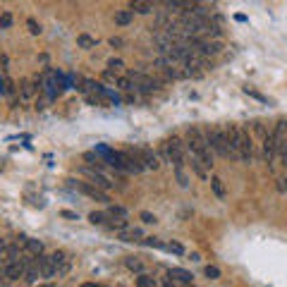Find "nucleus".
Masks as SVG:
<instances>
[{
	"label": "nucleus",
	"instance_id": "1",
	"mask_svg": "<svg viewBox=\"0 0 287 287\" xmlns=\"http://www.w3.org/2000/svg\"><path fill=\"white\" fill-rule=\"evenodd\" d=\"M187 148H189V153L199 155L206 168L213 165V148H211V144H208V137H206L199 127H189V129H187Z\"/></svg>",
	"mask_w": 287,
	"mask_h": 287
},
{
	"label": "nucleus",
	"instance_id": "2",
	"mask_svg": "<svg viewBox=\"0 0 287 287\" xmlns=\"http://www.w3.org/2000/svg\"><path fill=\"white\" fill-rule=\"evenodd\" d=\"M206 137H208L211 148H213L218 155H223V158H230V144H227L225 127H213V129H208V132H206Z\"/></svg>",
	"mask_w": 287,
	"mask_h": 287
},
{
	"label": "nucleus",
	"instance_id": "3",
	"mask_svg": "<svg viewBox=\"0 0 287 287\" xmlns=\"http://www.w3.org/2000/svg\"><path fill=\"white\" fill-rule=\"evenodd\" d=\"M163 148H165V158L175 165V170H182L185 168V144L177 137H172V139H168L163 144Z\"/></svg>",
	"mask_w": 287,
	"mask_h": 287
},
{
	"label": "nucleus",
	"instance_id": "4",
	"mask_svg": "<svg viewBox=\"0 0 287 287\" xmlns=\"http://www.w3.org/2000/svg\"><path fill=\"white\" fill-rule=\"evenodd\" d=\"M127 77L132 79V84L137 91L141 93H153L158 89V82L153 77H148V74H141V72H127Z\"/></svg>",
	"mask_w": 287,
	"mask_h": 287
},
{
	"label": "nucleus",
	"instance_id": "5",
	"mask_svg": "<svg viewBox=\"0 0 287 287\" xmlns=\"http://www.w3.org/2000/svg\"><path fill=\"white\" fill-rule=\"evenodd\" d=\"M120 155H122V165L127 172H134V175H139V172H144L146 168H144V163H141V155L139 151H132V148H127V151H120Z\"/></svg>",
	"mask_w": 287,
	"mask_h": 287
},
{
	"label": "nucleus",
	"instance_id": "6",
	"mask_svg": "<svg viewBox=\"0 0 287 287\" xmlns=\"http://www.w3.org/2000/svg\"><path fill=\"white\" fill-rule=\"evenodd\" d=\"M72 185L77 187L84 196H89V199H96V201H101V203H110V196L103 192L101 187L91 185V182H72Z\"/></svg>",
	"mask_w": 287,
	"mask_h": 287
},
{
	"label": "nucleus",
	"instance_id": "7",
	"mask_svg": "<svg viewBox=\"0 0 287 287\" xmlns=\"http://www.w3.org/2000/svg\"><path fill=\"white\" fill-rule=\"evenodd\" d=\"M194 48L203 55V58H211V55H218L220 50H223V43H220L218 39H196Z\"/></svg>",
	"mask_w": 287,
	"mask_h": 287
},
{
	"label": "nucleus",
	"instance_id": "8",
	"mask_svg": "<svg viewBox=\"0 0 287 287\" xmlns=\"http://www.w3.org/2000/svg\"><path fill=\"white\" fill-rule=\"evenodd\" d=\"M50 258H53L55 275H58V278H60V275H65V273H70L72 261H70V256H67L65 251H53V254H50Z\"/></svg>",
	"mask_w": 287,
	"mask_h": 287
},
{
	"label": "nucleus",
	"instance_id": "9",
	"mask_svg": "<svg viewBox=\"0 0 287 287\" xmlns=\"http://www.w3.org/2000/svg\"><path fill=\"white\" fill-rule=\"evenodd\" d=\"M275 153H278V141H275L273 132L264 134V161H266V163H273Z\"/></svg>",
	"mask_w": 287,
	"mask_h": 287
},
{
	"label": "nucleus",
	"instance_id": "10",
	"mask_svg": "<svg viewBox=\"0 0 287 287\" xmlns=\"http://www.w3.org/2000/svg\"><path fill=\"white\" fill-rule=\"evenodd\" d=\"M3 273H5V280H19L24 278V266L22 261H12V264H5V268H3Z\"/></svg>",
	"mask_w": 287,
	"mask_h": 287
},
{
	"label": "nucleus",
	"instance_id": "11",
	"mask_svg": "<svg viewBox=\"0 0 287 287\" xmlns=\"http://www.w3.org/2000/svg\"><path fill=\"white\" fill-rule=\"evenodd\" d=\"M139 155H141V163H144V168H146V170H158V168H161V163H158V155H155L151 148H141Z\"/></svg>",
	"mask_w": 287,
	"mask_h": 287
},
{
	"label": "nucleus",
	"instance_id": "12",
	"mask_svg": "<svg viewBox=\"0 0 287 287\" xmlns=\"http://www.w3.org/2000/svg\"><path fill=\"white\" fill-rule=\"evenodd\" d=\"M129 10L137 15H151L153 12V0H129Z\"/></svg>",
	"mask_w": 287,
	"mask_h": 287
},
{
	"label": "nucleus",
	"instance_id": "13",
	"mask_svg": "<svg viewBox=\"0 0 287 287\" xmlns=\"http://www.w3.org/2000/svg\"><path fill=\"white\" fill-rule=\"evenodd\" d=\"M39 271H41V278H55V266H53V258L50 256H39Z\"/></svg>",
	"mask_w": 287,
	"mask_h": 287
},
{
	"label": "nucleus",
	"instance_id": "14",
	"mask_svg": "<svg viewBox=\"0 0 287 287\" xmlns=\"http://www.w3.org/2000/svg\"><path fill=\"white\" fill-rule=\"evenodd\" d=\"M86 175H89V179H91V185L101 187L103 192H106V189H110V187H113V182H110V179L106 177V175H101V172H98V170H86Z\"/></svg>",
	"mask_w": 287,
	"mask_h": 287
},
{
	"label": "nucleus",
	"instance_id": "15",
	"mask_svg": "<svg viewBox=\"0 0 287 287\" xmlns=\"http://www.w3.org/2000/svg\"><path fill=\"white\" fill-rule=\"evenodd\" d=\"M168 278L177 280V282H182V285H189L194 275H192L189 271H185V268H170V271H168Z\"/></svg>",
	"mask_w": 287,
	"mask_h": 287
},
{
	"label": "nucleus",
	"instance_id": "16",
	"mask_svg": "<svg viewBox=\"0 0 287 287\" xmlns=\"http://www.w3.org/2000/svg\"><path fill=\"white\" fill-rule=\"evenodd\" d=\"M117 237L122 242H129V244L132 242H141V230H137V227H124V230L117 232Z\"/></svg>",
	"mask_w": 287,
	"mask_h": 287
},
{
	"label": "nucleus",
	"instance_id": "17",
	"mask_svg": "<svg viewBox=\"0 0 287 287\" xmlns=\"http://www.w3.org/2000/svg\"><path fill=\"white\" fill-rule=\"evenodd\" d=\"M273 137H275V141H278V146L285 144L287 141V120H278L275 129H273Z\"/></svg>",
	"mask_w": 287,
	"mask_h": 287
},
{
	"label": "nucleus",
	"instance_id": "18",
	"mask_svg": "<svg viewBox=\"0 0 287 287\" xmlns=\"http://www.w3.org/2000/svg\"><path fill=\"white\" fill-rule=\"evenodd\" d=\"M132 19H134L132 10H120V12H115V24H120V27H127Z\"/></svg>",
	"mask_w": 287,
	"mask_h": 287
},
{
	"label": "nucleus",
	"instance_id": "19",
	"mask_svg": "<svg viewBox=\"0 0 287 287\" xmlns=\"http://www.w3.org/2000/svg\"><path fill=\"white\" fill-rule=\"evenodd\" d=\"M192 170H194L201 179H206V165H203L201 158H199V155H194V153H192Z\"/></svg>",
	"mask_w": 287,
	"mask_h": 287
},
{
	"label": "nucleus",
	"instance_id": "20",
	"mask_svg": "<svg viewBox=\"0 0 287 287\" xmlns=\"http://www.w3.org/2000/svg\"><path fill=\"white\" fill-rule=\"evenodd\" d=\"M211 187H213V192H216L218 199H225V185H223V179L211 177Z\"/></svg>",
	"mask_w": 287,
	"mask_h": 287
},
{
	"label": "nucleus",
	"instance_id": "21",
	"mask_svg": "<svg viewBox=\"0 0 287 287\" xmlns=\"http://www.w3.org/2000/svg\"><path fill=\"white\" fill-rule=\"evenodd\" d=\"M77 43H79V48H86V50L96 48V39H93V36H89V34H79Z\"/></svg>",
	"mask_w": 287,
	"mask_h": 287
},
{
	"label": "nucleus",
	"instance_id": "22",
	"mask_svg": "<svg viewBox=\"0 0 287 287\" xmlns=\"http://www.w3.org/2000/svg\"><path fill=\"white\" fill-rule=\"evenodd\" d=\"M39 91V86H34L31 84V82H22V89H19V96H22V98H31V96H34V93Z\"/></svg>",
	"mask_w": 287,
	"mask_h": 287
},
{
	"label": "nucleus",
	"instance_id": "23",
	"mask_svg": "<svg viewBox=\"0 0 287 287\" xmlns=\"http://www.w3.org/2000/svg\"><path fill=\"white\" fill-rule=\"evenodd\" d=\"M108 70L113 72V74H117V77H122L124 74V62L113 58V60H108Z\"/></svg>",
	"mask_w": 287,
	"mask_h": 287
},
{
	"label": "nucleus",
	"instance_id": "24",
	"mask_svg": "<svg viewBox=\"0 0 287 287\" xmlns=\"http://www.w3.org/2000/svg\"><path fill=\"white\" fill-rule=\"evenodd\" d=\"M89 220H91L93 225H108V213H96L93 211L91 216H89Z\"/></svg>",
	"mask_w": 287,
	"mask_h": 287
},
{
	"label": "nucleus",
	"instance_id": "25",
	"mask_svg": "<svg viewBox=\"0 0 287 287\" xmlns=\"http://www.w3.org/2000/svg\"><path fill=\"white\" fill-rule=\"evenodd\" d=\"M124 264H127V268H129V271H137V273L144 271V266H141V261L137 256H127V258H124Z\"/></svg>",
	"mask_w": 287,
	"mask_h": 287
},
{
	"label": "nucleus",
	"instance_id": "26",
	"mask_svg": "<svg viewBox=\"0 0 287 287\" xmlns=\"http://www.w3.org/2000/svg\"><path fill=\"white\" fill-rule=\"evenodd\" d=\"M137 287H155V280L146 273H141L139 278H137Z\"/></svg>",
	"mask_w": 287,
	"mask_h": 287
},
{
	"label": "nucleus",
	"instance_id": "27",
	"mask_svg": "<svg viewBox=\"0 0 287 287\" xmlns=\"http://www.w3.org/2000/svg\"><path fill=\"white\" fill-rule=\"evenodd\" d=\"M108 218H127V211L122 208V206H108Z\"/></svg>",
	"mask_w": 287,
	"mask_h": 287
},
{
	"label": "nucleus",
	"instance_id": "28",
	"mask_svg": "<svg viewBox=\"0 0 287 287\" xmlns=\"http://www.w3.org/2000/svg\"><path fill=\"white\" fill-rule=\"evenodd\" d=\"M146 247H155V249H165L168 251V244L165 242H161V240H155V237H146V240H141Z\"/></svg>",
	"mask_w": 287,
	"mask_h": 287
},
{
	"label": "nucleus",
	"instance_id": "29",
	"mask_svg": "<svg viewBox=\"0 0 287 287\" xmlns=\"http://www.w3.org/2000/svg\"><path fill=\"white\" fill-rule=\"evenodd\" d=\"M168 251H170V254H177V256H182V254H185V247H182L179 242H168Z\"/></svg>",
	"mask_w": 287,
	"mask_h": 287
},
{
	"label": "nucleus",
	"instance_id": "30",
	"mask_svg": "<svg viewBox=\"0 0 287 287\" xmlns=\"http://www.w3.org/2000/svg\"><path fill=\"white\" fill-rule=\"evenodd\" d=\"M206 278H211V280H218L220 278V268H216V266H206Z\"/></svg>",
	"mask_w": 287,
	"mask_h": 287
},
{
	"label": "nucleus",
	"instance_id": "31",
	"mask_svg": "<svg viewBox=\"0 0 287 287\" xmlns=\"http://www.w3.org/2000/svg\"><path fill=\"white\" fill-rule=\"evenodd\" d=\"M10 24H12V15H10V12H3V15H0V29H10Z\"/></svg>",
	"mask_w": 287,
	"mask_h": 287
},
{
	"label": "nucleus",
	"instance_id": "32",
	"mask_svg": "<svg viewBox=\"0 0 287 287\" xmlns=\"http://www.w3.org/2000/svg\"><path fill=\"white\" fill-rule=\"evenodd\" d=\"M244 93H249L251 98H256V101H266V96H261L258 91H254V89H249V86H244Z\"/></svg>",
	"mask_w": 287,
	"mask_h": 287
},
{
	"label": "nucleus",
	"instance_id": "33",
	"mask_svg": "<svg viewBox=\"0 0 287 287\" xmlns=\"http://www.w3.org/2000/svg\"><path fill=\"white\" fill-rule=\"evenodd\" d=\"M27 27H29V31L34 34V36H39V34H41V27L34 22V19H29V22H27Z\"/></svg>",
	"mask_w": 287,
	"mask_h": 287
},
{
	"label": "nucleus",
	"instance_id": "34",
	"mask_svg": "<svg viewBox=\"0 0 287 287\" xmlns=\"http://www.w3.org/2000/svg\"><path fill=\"white\" fill-rule=\"evenodd\" d=\"M141 220H144L146 225H151V223H155V216H151V213H146V211H144V213H141Z\"/></svg>",
	"mask_w": 287,
	"mask_h": 287
},
{
	"label": "nucleus",
	"instance_id": "35",
	"mask_svg": "<svg viewBox=\"0 0 287 287\" xmlns=\"http://www.w3.org/2000/svg\"><path fill=\"white\" fill-rule=\"evenodd\" d=\"M60 216L62 218H70V220H77V213H72V211H62Z\"/></svg>",
	"mask_w": 287,
	"mask_h": 287
},
{
	"label": "nucleus",
	"instance_id": "36",
	"mask_svg": "<svg viewBox=\"0 0 287 287\" xmlns=\"http://www.w3.org/2000/svg\"><path fill=\"white\" fill-rule=\"evenodd\" d=\"M285 182H287L285 177H280V179H278V189H280V192H285V189H287V185H285Z\"/></svg>",
	"mask_w": 287,
	"mask_h": 287
},
{
	"label": "nucleus",
	"instance_id": "37",
	"mask_svg": "<svg viewBox=\"0 0 287 287\" xmlns=\"http://www.w3.org/2000/svg\"><path fill=\"white\" fill-rule=\"evenodd\" d=\"M110 46H122V39H110Z\"/></svg>",
	"mask_w": 287,
	"mask_h": 287
},
{
	"label": "nucleus",
	"instance_id": "38",
	"mask_svg": "<svg viewBox=\"0 0 287 287\" xmlns=\"http://www.w3.org/2000/svg\"><path fill=\"white\" fill-rule=\"evenodd\" d=\"M79 287H103V285H96V282H84V285H79Z\"/></svg>",
	"mask_w": 287,
	"mask_h": 287
},
{
	"label": "nucleus",
	"instance_id": "39",
	"mask_svg": "<svg viewBox=\"0 0 287 287\" xmlns=\"http://www.w3.org/2000/svg\"><path fill=\"white\" fill-rule=\"evenodd\" d=\"M39 287H55L53 282H46V285H39Z\"/></svg>",
	"mask_w": 287,
	"mask_h": 287
}]
</instances>
